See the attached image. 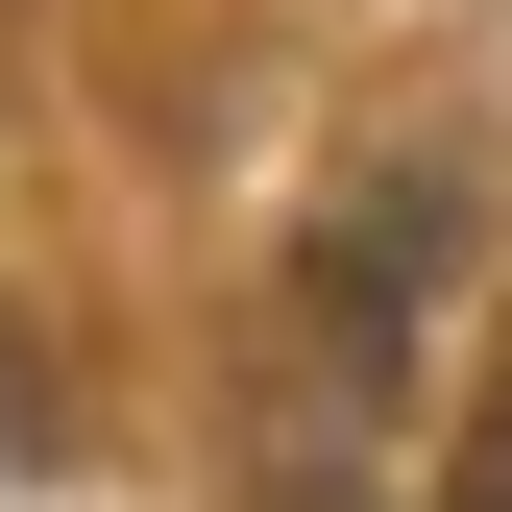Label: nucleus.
<instances>
[{
    "label": "nucleus",
    "mask_w": 512,
    "mask_h": 512,
    "mask_svg": "<svg viewBox=\"0 0 512 512\" xmlns=\"http://www.w3.org/2000/svg\"><path fill=\"white\" fill-rule=\"evenodd\" d=\"M439 512H512V342H488V391H464V439H439Z\"/></svg>",
    "instance_id": "1"
}]
</instances>
